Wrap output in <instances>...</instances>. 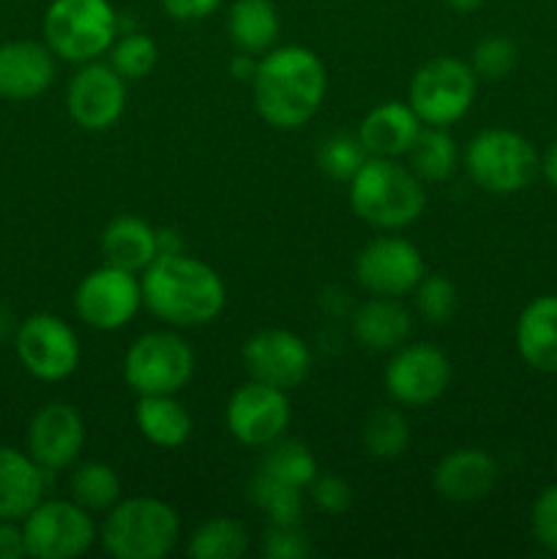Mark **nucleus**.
<instances>
[{
    "instance_id": "nucleus-3",
    "label": "nucleus",
    "mask_w": 557,
    "mask_h": 559,
    "mask_svg": "<svg viewBox=\"0 0 557 559\" xmlns=\"http://www.w3.org/2000/svg\"><path fill=\"white\" fill-rule=\"evenodd\" d=\"M349 207L371 227L404 229L424 213V180L399 158L369 156L349 180Z\"/></svg>"
},
{
    "instance_id": "nucleus-14",
    "label": "nucleus",
    "mask_w": 557,
    "mask_h": 559,
    "mask_svg": "<svg viewBox=\"0 0 557 559\" xmlns=\"http://www.w3.org/2000/svg\"><path fill=\"white\" fill-rule=\"evenodd\" d=\"M426 265L418 246L396 235L369 240L355 257V282L369 295L404 298L418 287Z\"/></svg>"
},
{
    "instance_id": "nucleus-4",
    "label": "nucleus",
    "mask_w": 557,
    "mask_h": 559,
    "mask_svg": "<svg viewBox=\"0 0 557 559\" xmlns=\"http://www.w3.org/2000/svg\"><path fill=\"white\" fill-rule=\"evenodd\" d=\"M98 540L115 559H164L180 540V516L156 497H120L104 513Z\"/></svg>"
},
{
    "instance_id": "nucleus-26",
    "label": "nucleus",
    "mask_w": 557,
    "mask_h": 559,
    "mask_svg": "<svg viewBox=\"0 0 557 559\" xmlns=\"http://www.w3.org/2000/svg\"><path fill=\"white\" fill-rule=\"evenodd\" d=\"M278 11L273 0H235L227 14V36L240 52L265 55L278 38Z\"/></svg>"
},
{
    "instance_id": "nucleus-43",
    "label": "nucleus",
    "mask_w": 557,
    "mask_h": 559,
    "mask_svg": "<svg viewBox=\"0 0 557 559\" xmlns=\"http://www.w3.org/2000/svg\"><path fill=\"white\" fill-rule=\"evenodd\" d=\"M156 249L158 254H180L183 251V240L175 229H156Z\"/></svg>"
},
{
    "instance_id": "nucleus-46",
    "label": "nucleus",
    "mask_w": 557,
    "mask_h": 559,
    "mask_svg": "<svg viewBox=\"0 0 557 559\" xmlns=\"http://www.w3.org/2000/svg\"><path fill=\"white\" fill-rule=\"evenodd\" d=\"M11 331H16L14 317H11V311H9V309H3V306H0V338L9 336Z\"/></svg>"
},
{
    "instance_id": "nucleus-8",
    "label": "nucleus",
    "mask_w": 557,
    "mask_h": 559,
    "mask_svg": "<svg viewBox=\"0 0 557 559\" xmlns=\"http://www.w3.org/2000/svg\"><path fill=\"white\" fill-rule=\"evenodd\" d=\"M194 349L173 331L142 333L123 358L126 385L137 396H175L194 377Z\"/></svg>"
},
{
    "instance_id": "nucleus-25",
    "label": "nucleus",
    "mask_w": 557,
    "mask_h": 559,
    "mask_svg": "<svg viewBox=\"0 0 557 559\" xmlns=\"http://www.w3.org/2000/svg\"><path fill=\"white\" fill-rule=\"evenodd\" d=\"M134 420L140 435L151 445L164 448V451H175V448L186 445L191 429H194L189 409L175 396H140Z\"/></svg>"
},
{
    "instance_id": "nucleus-31",
    "label": "nucleus",
    "mask_w": 557,
    "mask_h": 559,
    "mask_svg": "<svg viewBox=\"0 0 557 559\" xmlns=\"http://www.w3.org/2000/svg\"><path fill=\"white\" fill-rule=\"evenodd\" d=\"M360 440L369 456L391 462L399 459L410 445V424L396 407H377L369 413L360 429Z\"/></svg>"
},
{
    "instance_id": "nucleus-16",
    "label": "nucleus",
    "mask_w": 557,
    "mask_h": 559,
    "mask_svg": "<svg viewBox=\"0 0 557 559\" xmlns=\"http://www.w3.org/2000/svg\"><path fill=\"white\" fill-rule=\"evenodd\" d=\"M66 107L80 129H112L126 112V80L107 63H82L69 82Z\"/></svg>"
},
{
    "instance_id": "nucleus-2",
    "label": "nucleus",
    "mask_w": 557,
    "mask_h": 559,
    "mask_svg": "<svg viewBox=\"0 0 557 559\" xmlns=\"http://www.w3.org/2000/svg\"><path fill=\"white\" fill-rule=\"evenodd\" d=\"M142 306L169 328H202L227 304V287L208 262L194 257L158 254L140 273Z\"/></svg>"
},
{
    "instance_id": "nucleus-30",
    "label": "nucleus",
    "mask_w": 557,
    "mask_h": 559,
    "mask_svg": "<svg viewBox=\"0 0 557 559\" xmlns=\"http://www.w3.org/2000/svg\"><path fill=\"white\" fill-rule=\"evenodd\" d=\"M260 469L271 478L282 480V484L298 486V489H309L311 480L320 475V467H317V459L309 451V445L298 440H284V437L268 445Z\"/></svg>"
},
{
    "instance_id": "nucleus-23",
    "label": "nucleus",
    "mask_w": 557,
    "mask_h": 559,
    "mask_svg": "<svg viewBox=\"0 0 557 559\" xmlns=\"http://www.w3.org/2000/svg\"><path fill=\"white\" fill-rule=\"evenodd\" d=\"M517 349L530 369L557 374V295H538L517 320Z\"/></svg>"
},
{
    "instance_id": "nucleus-34",
    "label": "nucleus",
    "mask_w": 557,
    "mask_h": 559,
    "mask_svg": "<svg viewBox=\"0 0 557 559\" xmlns=\"http://www.w3.org/2000/svg\"><path fill=\"white\" fill-rule=\"evenodd\" d=\"M366 158H369V153H366L358 134H333L317 151V164H320L322 173L333 180H347V183L364 167Z\"/></svg>"
},
{
    "instance_id": "nucleus-11",
    "label": "nucleus",
    "mask_w": 557,
    "mask_h": 559,
    "mask_svg": "<svg viewBox=\"0 0 557 559\" xmlns=\"http://www.w3.org/2000/svg\"><path fill=\"white\" fill-rule=\"evenodd\" d=\"M142 309L140 273L104 262L87 273L74 293V311L93 331H120Z\"/></svg>"
},
{
    "instance_id": "nucleus-44",
    "label": "nucleus",
    "mask_w": 557,
    "mask_h": 559,
    "mask_svg": "<svg viewBox=\"0 0 557 559\" xmlns=\"http://www.w3.org/2000/svg\"><path fill=\"white\" fill-rule=\"evenodd\" d=\"M541 173H544V178L549 180L552 189L557 191V142H552L549 151L541 156Z\"/></svg>"
},
{
    "instance_id": "nucleus-6",
    "label": "nucleus",
    "mask_w": 557,
    "mask_h": 559,
    "mask_svg": "<svg viewBox=\"0 0 557 559\" xmlns=\"http://www.w3.org/2000/svg\"><path fill=\"white\" fill-rule=\"evenodd\" d=\"M464 169L478 189L508 197L528 189L541 173L533 142L513 129H484L464 147Z\"/></svg>"
},
{
    "instance_id": "nucleus-24",
    "label": "nucleus",
    "mask_w": 557,
    "mask_h": 559,
    "mask_svg": "<svg viewBox=\"0 0 557 559\" xmlns=\"http://www.w3.org/2000/svg\"><path fill=\"white\" fill-rule=\"evenodd\" d=\"M102 254L107 265L142 273L158 257L156 229L140 216H118L104 227Z\"/></svg>"
},
{
    "instance_id": "nucleus-35",
    "label": "nucleus",
    "mask_w": 557,
    "mask_h": 559,
    "mask_svg": "<svg viewBox=\"0 0 557 559\" xmlns=\"http://www.w3.org/2000/svg\"><path fill=\"white\" fill-rule=\"evenodd\" d=\"M415 293V309L431 325H446L457 314V287L440 273H424Z\"/></svg>"
},
{
    "instance_id": "nucleus-9",
    "label": "nucleus",
    "mask_w": 557,
    "mask_h": 559,
    "mask_svg": "<svg viewBox=\"0 0 557 559\" xmlns=\"http://www.w3.org/2000/svg\"><path fill=\"white\" fill-rule=\"evenodd\" d=\"M27 557L74 559L91 551L98 527L91 511L74 500H42L22 519Z\"/></svg>"
},
{
    "instance_id": "nucleus-18",
    "label": "nucleus",
    "mask_w": 557,
    "mask_h": 559,
    "mask_svg": "<svg viewBox=\"0 0 557 559\" xmlns=\"http://www.w3.org/2000/svg\"><path fill=\"white\" fill-rule=\"evenodd\" d=\"M497 484V462L484 448H457L437 462L431 486L453 506H470L491 495Z\"/></svg>"
},
{
    "instance_id": "nucleus-17",
    "label": "nucleus",
    "mask_w": 557,
    "mask_h": 559,
    "mask_svg": "<svg viewBox=\"0 0 557 559\" xmlns=\"http://www.w3.org/2000/svg\"><path fill=\"white\" fill-rule=\"evenodd\" d=\"M27 453L47 473H60L80 462L85 448V420L71 404H44L27 424Z\"/></svg>"
},
{
    "instance_id": "nucleus-10",
    "label": "nucleus",
    "mask_w": 557,
    "mask_h": 559,
    "mask_svg": "<svg viewBox=\"0 0 557 559\" xmlns=\"http://www.w3.org/2000/svg\"><path fill=\"white\" fill-rule=\"evenodd\" d=\"M14 349L22 369L42 382H60L80 366L82 347L66 320L49 311L25 317L14 331Z\"/></svg>"
},
{
    "instance_id": "nucleus-29",
    "label": "nucleus",
    "mask_w": 557,
    "mask_h": 559,
    "mask_svg": "<svg viewBox=\"0 0 557 559\" xmlns=\"http://www.w3.org/2000/svg\"><path fill=\"white\" fill-rule=\"evenodd\" d=\"M249 551V533L240 522L216 516L191 533L186 555L191 559H240Z\"/></svg>"
},
{
    "instance_id": "nucleus-41",
    "label": "nucleus",
    "mask_w": 557,
    "mask_h": 559,
    "mask_svg": "<svg viewBox=\"0 0 557 559\" xmlns=\"http://www.w3.org/2000/svg\"><path fill=\"white\" fill-rule=\"evenodd\" d=\"M22 557H27L22 522L0 519V559H22Z\"/></svg>"
},
{
    "instance_id": "nucleus-32",
    "label": "nucleus",
    "mask_w": 557,
    "mask_h": 559,
    "mask_svg": "<svg viewBox=\"0 0 557 559\" xmlns=\"http://www.w3.org/2000/svg\"><path fill=\"white\" fill-rule=\"evenodd\" d=\"M249 497L265 513L271 524H300L304 489H298V486L282 484V480L271 478L262 469H257V475L249 484Z\"/></svg>"
},
{
    "instance_id": "nucleus-42",
    "label": "nucleus",
    "mask_w": 557,
    "mask_h": 559,
    "mask_svg": "<svg viewBox=\"0 0 557 559\" xmlns=\"http://www.w3.org/2000/svg\"><path fill=\"white\" fill-rule=\"evenodd\" d=\"M254 71H257V60L254 55L249 52H240L238 58H233V63H229V74H233L235 80L251 82L254 80Z\"/></svg>"
},
{
    "instance_id": "nucleus-39",
    "label": "nucleus",
    "mask_w": 557,
    "mask_h": 559,
    "mask_svg": "<svg viewBox=\"0 0 557 559\" xmlns=\"http://www.w3.org/2000/svg\"><path fill=\"white\" fill-rule=\"evenodd\" d=\"M309 497L311 502H315L317 511L331 513V516L344 513L353 506V489H349L347 480L339 478V475H317L309 484Z\"/></svg>"
},
{
    "instance_id": "nucleus-40",
    "label": "nucleus",
    "mask_w": 557,
    "mask_h": 559,
    "mask_svg": "<svg viewBox=\"0 0 557 559\" xmlns=\"http://www.w3.org/2000/svg\"><path fill=\"white\" fill-rule=\"evenodd\" d=\"M222 5V0H162L164 14L178 22H200Z\"/></svg>"
},
{
    "instance_id": "nucleus-7",
    "label": "nucleus",
    "mask_w": 557,
    "mask_h": 559,
    "mask_svg": "<svg viewBox=\"0 0 557 559\" xmlns=\"http://www.w3.org/2000/svg\"><path fill=\"white\" fill-rule=\"evenodd\" d=\"M478 96V74L459 58H431L410 80L407 104L424 126L451 129L470 112Z\"/></svg>"
},
{
    "instance_id": "nucleus-13",
    "label": "nucleus",
    "mask_w": 557,
    "mask_h": 559,
    "mask_svg": "<svg viewBox=\"0 0 557 559\" xmlns=\"http://www.w3.org/2000/svg\"><path fill=\"white\" fill-rule=\"evenodd\" d=\"M293 420L287 391L265 385V382L249 380L229 396L224 409L227 431L249 448H268L271 442L282 440L284 431Z\"/></svg>"
},
{
    "instance_id": "nucleus-21",
    "label": "nucleus",
    "mask_w": 557,
    "mask_h": 559,
    "mask_svg": "<svg viewBox=\"0 0 557 559\" xmlns=\"http://www.w3.org/2000/svg\"><path fill=\"white\" fill-rule=\"evenodd\" d=\"M47 475L27 451L0 445V519L22 522L44 500Z\"/></svg>"
},
{
    "instance_id": "nucleus-27",
    "label": "nucleus",
    "mask_w": 557,
    "mask_h": 559,
    "mask_svg": "<svg viewBox=\"0 0 557 559\" xmlns=\"http://www.w3.org/2000/svg\"><path fill=\"white\" fill-rule=\"evenodd\" d=\"M71 500L91 513H107L123 495V484L115 467L104 462H80L69 480Z\"/></svg>"
},
{
    "instance_id": "nucleus-20",
    "label": "nucleus",
    "mask_w": 557,
    "mask_h": 559,
    "mask_svg": "<svg viewBox=\"0 0 557 559\" xmlns=\"http://www.w3.org/2000/svg\"><path fill=\"white\" fill-rule=\"evenodd\" d=\"M420 129L424 123L407 102H386L366 112L358 126V140L369 156L402 158L413 151Z\"/></svg>"
},
{
    "instance_id": "nucleus-1",
    "label": "nucleus",
    "mask_w": 557,
    "mask_h": 559,
    "mask_svg": "<svg viewBox=\"0 0 557 559\" xmlns=\"http://www.w3.org/2000/svg\"><path fill=\"white\" fill-rule=\"evenodd\" d=\"M325 91L328 71L309 47H273L257 60L251 96L257 115L273 129L293 131L309 123L320 112Z\"/></svg>"
},
{
    "instance_id": "nucleus-38",
    "label": "nucleus",
    "mask_w": 557,
    "mask_h": 559,
    "mask_svg": "<svg viewBox=\"0 0 557 559\" xmlns=\"http://www.w3.org/2000/svg\"><path fill=\"white\" fill-rule=\"evenodd\" d=\"M262 555L268 559H306L311 546L300 524H271L262 538Z\"/></svg>"
},
{
    "instance_id": "nucleus-33",
    "label": "nucleus",
    "mask_w": 557,
    "mask_h": 559,
    "mask_svg": "<svg viewBox=\"0 0 557 559\" xmlns=\"http://www.w3.org/2000/svg\"><path fill=\"white\" fill-rule=\"evenodd\" d=\"M158 60V47L151 36L145 33L129 31L120 38H115L112 55H109V66L118 71L123 80H142L153 71Z\"/></svg>"
},
{
    "instance_id": "nucleus-15",
    "label": "nucleus",
    "mask_w": 557,
    "mask_h": 559,
    "mask_svg": "<svg viewBox=\"0 0 557 559\" xmlns=\"http://www.w3.org/2000/svg\"><path fill=\"white\" fill-rule=\"evenodd\" d=\"M244 364L251 380L293 391L309 377L311 349L298 333L284 328H265L246 338Z\"/></svg>"
},
{
    "instance_id": "nucleus-36",
    "label": "nucleus",
    "mask_w": 557,
    "mask_h": 559,
    "mask_svg": "<svg viewBox=\"0 0 557 559\" xmlns=\"http://www.w3.org/2000/svg\"><path fill=\"white\" fill-rule=\"evenodd\" d=\"M517 44L508 36H500V33H491V36L481 38L473 47V58H470V66L478 74V80H502V76H508L517 69Z\"/></svg>"
},
{
    "instance_id": "nucleus-12",
    "label": "nucleus",
    "mask_w": 557,
    "mask_h": 559,
    "mask_svg": "<svg viewBox=\"0 0 557 559\" xmlns=\"http://www.w3.org/2000/svg\"><path fill=\"white\" fill-rule=\"evenodd\" d=\"M382 382L388 396L402 407H426L451 385V360L435 344H402L393 349Z\"/></svg>"
},
{
    "instance_id": "nucleus-5",
    "label": "nucleus",
    "mask_w": 557,
    "mask_h": 559,
    "mask_svg": "<svg viewBox=\"0 0 557 559\" xmlns=\"http://www.w3.org/2000/svg\"><path fill=\"white\" fill-rule=\"evenodd\" d=\"M120 20L109 0H52L44 14V44L66 63H91L109 52Z\"/></svg>"
},
{
    "instance_id": "nucleus-45",
    "label": "nucleus",
    "mask_w": 557,
    "mask_h": 559,
    "mask_svg": "<svg viewBox=\"0 0 557 559\" xmlns=\"http://www.w3.org/2000/svg\"><path fill=\"white\" fill-rule=\"evenodd\" d=\"M442 3H446L448 9L462 11V14H467V11L481 9V5H484V0H442Z\"/></svg>"
},
{
    "instance_id": "nucleus-19",
    "label": "nucleus",
    "mask_w": 557,
    "mask_h": 559,
    "mask_svg": "<svg viewBox=\"0 0 557 559\" xmlns=\"http://www.w3.org/2000/svg\"><path fill=\"white\" fill-rule=\"evenodd\" d=\"M55 82V52L38 41L0 44V98L25 102Z\"/></svg>"
},
{
    "instance_id": "nucleus-22",
    "label": "nucleus",
    "mask_w": 557,
    "mask_h": 559,
    "mask_svg": "<svg viewBox=\"0 0 557 559\" xmlns=\"http://www.w3.org/2000/svg\"><path fill=\"white\" fill-rule=\"evenodd\" d=\"M349 328L360 347L371 349V353H393L407 344L410 333H413V317L399 304V298L375 295L353 311Z\"/></svg>"
},
{
    "instance_id": "nucleus-28",
    "label": "nucleus",
    "mask_w": 557,
    "mask_h": 559,
    "mask_svg": "<svg viewBox=\"0 0 557 559\" xmlns=\"http://www.w3.org/2000/svg\"><path fill=\"white\" fill-rule=\"evenodd\" d=\"M410 156V169L418 175L420 180H431L440 183L453 175L459 164V147L457 140L448 134V129H437V126H424L415 140Z\"/></svg>"
},
{
    "instance_id": "nucleus-37",
    "label": "nucleus",
    "mask_w": 557,
    "mask_h": 559,
    "mask_svg": "<svg viewBox=\"0 0 557 559\" xmlns=\"http://www.w3.org/2000/svg\"><path fill=\"white\" fill-rule=\"evenodd\" d=\"M530 533L541 549L557 555V484L546 486L535 497L533 508H530Z\"/></svg>"
}]
</instances>
